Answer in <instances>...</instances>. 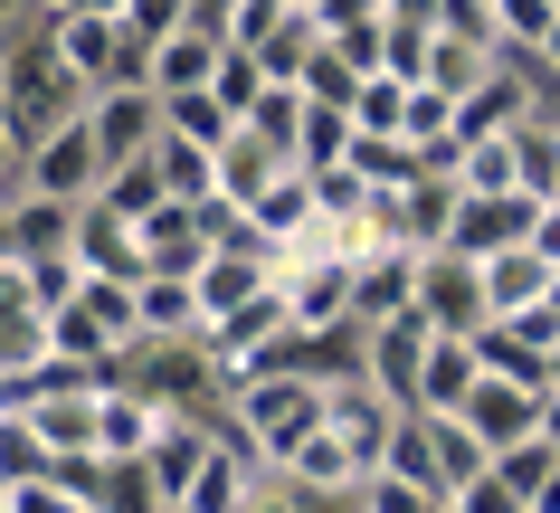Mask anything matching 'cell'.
I'll return each instance as SVG.
<instances>
[{
	"label": "cell",
	"instance_id": "1",
	"mask_svg": "<svg viewBox=\"0 0 560 513\" xmlns=\"http://www.w3.org/2000/svg\"><path fill=\"white\" fill-rule=\"evenodd\" d=\"M229 428H237V447H257V466H285V447L304 428H324V381L257 371L247 390H229Z\"/></svg>",
	"mask_w": 560,
	"mask_h": 513
},
{
	"label": "cell",
	"instance_id": "2",
	"mask_svg": "<svg viewBox=\"0 0 560 513\" xmlns=\"http://www.w3.org/2000/svg\"><path fill=\"white\" fill-rule=\"evenodd\" d=\"M48 48H58L67 86L86 95H115V86H143V48H133V30L124 20H105V10H58L48 20Z\"/></svg>",
	"mask_w": 560,
	"mask_h": 513
},
{
	"label": "cell",
	"instance_id": "3",
	"mask_svg": "<svg viewBox=\"0 0 560 513\" xmlns=\"http://www.w3.org/2000/svg\"><path fill=\"white\" fill-rule=\"evenodd\" d=\"M95 190H105V162H95L86 115L58 124L48 143H30V162H20V200H58V210H86Z\"/></svg>",
	"mask_w": 560,
	"mask_h": 513
},
{
	"label": "cell",
	"instance_id": "4",
	"mask_svg": "<svg viewBox=\"0 0 560 513\" xmlns=\"http://www.w3.org/2000/svg\"><path fill=\"white\" fill-rule=\"evenodd\" d=\"M418 324L475 342V333L494 324V314H485V267L456 257V247H428V257H418Z\"/></svg>",
	"mask_w": 560,
	"mask_h": 513
},
{
	"label": "cell",
	"instance_id": "5",
	"mask_svg": "<svg viewBox=\"0 0 560 513\" xmlns=\"http://www.w3.org/2000/svg\"><path fill=\"white\" fill-rule=\"evenodd\" d=\"M86 133H95V162L105 172H124V162H143L152 143H162V95L152 86H115L86 105Z\"/></svg>",
	"mask_w": 560,
	"mask_h": 513
},
{
	"label": "cell",
	"instance_id": "6",
	"mask_svg": "<svg viewBox=\"0 0 560 513\" xmlns=\"http://www.w3.org/2000/svg\"><path fill=\"white\" fill-rule=\"evenodd\" d=\"M162 399L152 390H133V381H105L95 390V466H143V447L162 438Z\"/></svg>",
	"mask_w": 560,
	"mask_h": 513
},
{
	"label": "cell",
	"instance_id": "7",
	"mask_svg": "<svg viewBox=\"0 0 560 513\" xmlns=\"http://www.w3.org/2000/svg\"><path fill=\"white\" fill-rule=\"evenodd\" d=\"M456 428L466 438H485V456H503V447H523V438H541V390H523V381H475L466 390V409H456Z\"/></svg>",
	"mask_w": 560,
	"mask_h": 513
},
{
	"label": "cell",
	"instance_id": "8",
	"mask_svg": "<svg viewBox=\"0 0 560 513\" xmlns=\"http://www.w3.org/2000/svg\"><path fill=\"white\" fill-rule=\"evenodd\" d=\"M532 219H541V200H532V190H503V200H456L446 247H456V257H503V247H532Z\"/></svg>",
	"mask_w": 560,
	"mask_h": 513
},
{
	"label": "cell",
	"instance_id": "9",
	"mask_svg": "<svg viewBox=\"0 0 560 513\" xmlns=\"http://www.w3.org/2000/svg\"><path fill=\"white\" fill-rule=\"evenodd\" d=\"M485 381V362H475V342H456V333H438L428 352H418V381H409V409L418 419H456L466 409V390Z\"/></svg>",
	"mask_w": 560,
	"mask_h": 513
},
{
	"label": "cell",
	"instance_id": "10",
	"mask_svg": "<svg viewBox=\"0 0 560 513\" xmlns=\"http://www.w3.org/2000/svg\"><path fill=\"white\" fill-rule=\"evenodd\" d=\"M276 295H285V314H295L304 333H332V324H352V267H332V257L276 267Z\"/></svg>",
	"mask_w": 560,
	"mask_h": 513
},
{
	"label": "cell",
	"instance_id": "11",
	"mask_svg": "<svg viewBox=\"0 0 560 513\" xmlns=\"http://www.w3.org/2000/svg\"><path fill=\"white\" fill-rule=\"evenodd\" d=\"M399 314H418V247H389V257L352 267V324L381 333V324H399Z\"/></svg>",
	"mask_w": 560,
	"mask_h": 513
},
{
	"label": "cell",
	"instance_id": "12",
	"mask_svg": "<svg viewBox=\"0 0 560 513\" xmlns=\"http://www.w3.org/2000/svg\"><path fill=\"white\" fill-rule=\"evenodd\" d=\"M219 58H229V38L190 20L180 38H162V48L143 58V86H152V95H200L209 77H219Z\"/></svg>",
	"mask_w": 560,
	"mask_h": 513
},
{
	"label": "cell",
	"instance_id": "13",
	"mask_svg": "<svg viewBox=\"0 0 560 513\" xmlns=\"http://www.w3.org/2000/svg\"><path fill=\"white\" fill-rule=\"evenodd\" d=\"M257 485H266V466H257V447H219L200 466V476H190V494H180V513H257Z\"/></svg>",
	"mask_w": 560,
	"mask_h": 513
},
{
	"label": "cell",
	"instance_id": "14",
	"mask_svg": "<svg viewBox=\"0 0 560 513\" xmlns=\"http://www.w3.org/2000/svg\"><path fill=\"white\" fill-rule=\"evenodd\" d=\"M266 285H276V267H266V257H219V247H209V257H200V276H190L200 333H209V324H229L237 304H247V295H266Z\"/></svg>",
	"mask_w": 560,
	"mask_h": 513
},
{
	"label": "cell",
	"instance_id": "15",
	"mask_svg": "<svg viewBox=\"0 0 560 513\" xmlns=\"http://www.w3.org/2000/svg\"><path fill=\"white\" fill-rule=\"evenodd\" d=\"M247 229H257V238L276 247V257H285V247H295L304 229H314V172H295V162H285V172H276V182H266L257 200H247Z\"/></svg>",
	"mask_w": 560,
	"mask_h": 513
},
{
	"label": "cell",
	"instance_id": "16",
	"mask_svg": "<svg viewBox=\"0 0 560 513\" xmlns=\"http://www.w3.org/2000/svg\"><path fill=\"white\" fill-rule=\"evenodd\" d=\"M133 247H143V276H180V285H190V276H200V257H209L180 200H162L152 219H133Z\"/></svg>",
	"mask_w": 560,
	"mask_h": 513
},
{
	"label": "cell",
	"instance_id": "17",
	"mask_svg": "<svg viewBox=\"0 0 560 513\" xmlns=\"http://www.w3.org/2000/svg\"><path fill=\"white\" fill-rule=\"evenodd\" d=\"M475 267H485V314H494V324L532 314L541 285H551V257H541V247H503V257H475Z\"/></svg>",
	"mask_w": 560,
	"mask_h": 513
},
{
	"label": "cell",
	"instance_id": "18",
	"mask_svg": "<svg viewBox=\"0 0 560 513\" xmlns=\"http://www.w3.org/2000/svg\"><path fill=\"white\" fill-rule=\"evenodd\" d=\"M494 77H503V48H475V38H428V77H418V86H438L446 95V105H466V95L475 86H494Z\"/></svg>",
	"mask_w": 560,
	"mask_h": 513
},
{
	"label": "cell",
	"instance_id": "19",
	"mask_svg": "<svg viewBox=\"0 0 560 513\" xmlns=\"http://www.w3.org/2000/svg\"><path fill=\"white\" fill-rule=\"evenodd\" d=\"M38 447L58 456V466H95V390H67V399H38L30 409Z\"/></svg>",
	"mask_w": 560,
	"mask_h": 513
},
{
	"label": "cell",
	"instance_id": "20",
	"mask_svg": "<svg viewBox=\"0 0 560 513\" xmlns=\"http://www.w3.org/2000/svg\"><path fill=\"white\" fill-rule=\"evenodd\" d=\"M77 314H86L115 352L143 342V295H133V276H77Z\"/></svg>",
	"mask_w": 560,
	"mask_h": 513
},
{
	"label": "cell",
	"instance_id": "21",
	"mask_svg": "<svg viewBox=\"0 0 560 513\" xmlns=\"http://www.w3.org/2000/svg\"><path fill=\"white\" fill-rule=\"evenodd\" d=\"M0 210H10V257H20V267L77 257V210H58V200H0Z\"/></svg>",
	"mask_w": 560,
	"mask_h": 513
},
{
	"label": "cell",
	"instance_id": "22",
	"mask_svg": "<svg viewBox=\"0 0 560 513\" xmlns=\"http://www.w3.org/2000/svg\"><path fill=\"white\" fill-rule=\"evenodd\" d=\"M77 267L86 276H143V247H133V219H115V210H77Z\"/></svg>",
	"mask_w": 560,
	"mask_h": 513
},
{
	"label": "cell",
	"instance_id": "23",
	"mask_svg": "<svg viewBox=\"0 0 560 513\" xmlns=\"http://www.w3.org/2000/svg\"><path fill=\"white\" fill-rule=\"evenodd\" d=\"M324 38H332V30L314 20V10H285V20L266 30V48H247V58H257V77H266V86H304V58H314Z\"/></svg>",
	"mask_w": 560,
	"mask_h": 513
},
{
	"label": "cell",
	"instance_id": "24",
	"mask_svg": "<svg viewBox=\"0 0 560 513\" xmlns=\"http://www.w3.org/2000/svg\"><path fill=\"white\" fill-rule=\"evenodd\" d=\"M209 172H219V200H229V210H247V200H257V190L276 182V172H285V162H276V152H266L257 133H247V124H237L229 143L209 152Z\"/></svg>",
	"mask_w": 560,
	"mask_h": 513
},
{
	"label": "cell",
	"instance_id": "25",
	"mask_svg": "<svg viewBox=\"0 0 560 513\" xmlns=\"http://www.w3.org/2000/svg\"><path fill=\"white\" fill-rule=\"evenodd\" d=\"M456 200H466V190L446 182V172L409 182V190H399V238H409L418 257H428V247H446V219H456Z\"/></svg>",
	"mask_w": 560,
	"mask_h": 513
},
{
	"label": "cell",
	"instance_id": "26",
	"mask_svg": "<svg viewBox=\"0 0 560 513\" xmlns=\"http://www.w3.org/2000/svg\"><path fill=\"white\" fill-rule=\"evenodd\" d=\"M342 162H352L371 190H409V182H428V152L399 143V133H352V152H342Z\"/></svg>",
	"mask_w": 560,
	"mask_h": 513
},
{
	"label": "cell",
	"instance_id": "27",
	"mask_svg": "<svg viewBox=\"0 0 560 513\" xmlns=\"http://www.w3.org/2000/svg\"><path fill=\"white\" fill-rule=\"evenodd\" d=\"M133 295H143V342H200V304L180 276H133Z\"/></svg>",
	"mask_w": 560,
	"mask_h": 513
},
{
	"label": "cell",
	"instance_id": "28",
	"mask_svg": "<svg viewBox=\"0 0 560 513\" xmlns=\"http://www.w3.org/2000/svg\"><path fill=\"white\" fill-rule=\"evenodd\" d=\"M523 115H532V105H523V86H513V58H503V77H494V86H475L466 105H456V152H466V143H485V133H513Z\"/></svg>",
	"mask_w": 560,
	"mask_h": 513
},
{
	"label": "cell",
	"instance_id": "29",
	"mask_svg": "<svg viewBox=\"0 0 560 513\" xmlns=\"http://www.w3.org/2000/svg\"><path fill=\"white\" fill-rule=\"evenodd\" d=\"M456 190H466V200H503V190H523L513 133H485V143H466V152H456Z\"/></svg>",
	"mask_w": 560,
	"mask_h": 513
},
{
	"label": "cell",
	"instance_id": "30",
	"mask_svg": "<svg viewBox=\"0 0 560 513\" xmlns=\"http://www.w3.org/2000/svg\"><path fill=\"white\" fill-rule=\"evenodd\" d=\"M10 513H105L95 504V466H58L38 485H10Z\"/></svg>",
	"mask_w": 560,
	"mask_h": 513
},
{
	"label": "cell",
	"instance_id": "31",
	"mask_svg": "<svg viewBox=\"0 0 560 513\" xmlns=\"http://www.w3.org/2000/svg\"><path fill=\"white\" fill-rule=\"evenodd\" d=\"M247 133H257L276 162H295V143H304V86H266L257 105H247Z\"/></svg>",
	"mask_w": 560,
	"mask_h": 513
},
{
	"label": "cell",
	"instance_id": "32",
	"mask_svg": "<svg viewBox=\"0 0 560 513\" xmlns=\"http://www.w3.org/2000/svg\"><path fill=\"white\" fill-rule=\"evenodd\" d=\"M428 38H438V20H428V10H381V67L389 77H428Z\"/></svg>",
	"mask_w": 560,
	"mask_h": 513
},
{
	"label": "cell",
	"instance_id": "33",
	"mask_svg": "<svg viewBox=\"0 0 560 513\" xmlns=\"http://www.w3.org/2000/svg\"><path fill=\"white\" fill-rule=\"evenodd\" d=\"M513 162H523L532 200H551V190H560V124L551 115H523V124H513Z\"/></svg>",
	"mask_w": 560,
	"mask_h": 513
},
{
	"label": "cell",
	"instance_id": "34",
	"mask_svg": "<svg viewBox=\"0 0 560 513\" xmlns=\"http://www.w3.org/2000/svg\"><path fill=\"white\" fill-rule=\"evenodd\" d=\"M162 133H172V143H200V152H219V143H229V133H237V124L229 115H219V95H162Z\"/></svg>",
	"mask_w": 560,
	"mask_h": 513
},
{
	"label": "cell",
	"instance_id": "35",
	"mask_svg": "<svg viewBox=\"0 0 560 513\" xmlns=\"http://www.w3.org/2000/svg\"><path fill=\"white\" fill-rule=\"evenodd\" d=\"M428 447H438V494H466L494 456H485V438H466L456 419H428Z\"/></svg>",
	"mask_w": 560,
	"mask_h": 513
},
{
	"label": "cell",
	"instance_id": "36",
	"mask_svg": "<svg viewBox=\"0 0 560 513\" xmlns=\"http://www.w3.org/2000/svg\"><path fill=\"white\" fill-rule=\"evenodd\" d=\"M38 476H58V456L38 447L30 409H0V485H38Z\"/></svg>",
	"mask_w": 560,
	"mask_h": 513
},
{
	"label": "cell",
	"instance_id": "37",
	"mask_svg": "<svg viewBox=\"0 0 560 513\" xmlns=\"http://www.w3.org/2000/svg\"><path fill=\"white\" fill-rule=\"evenodd\" d=\"M475 362L494 371V381H523V390H551V381H541V352H532V342H523L513 324H485V333H475Z\"/></svg>",
	"mask_w": 560,
	"mask_h": 513
},
{
	"label": "cell",
	"instance_id": "38",
	"mask_svg": "<svg viewBox=\"0 0 560 513\" xmlns=\"http://www.w3.org/2000/svg\"><path fill=\"white\" fill-rule=\"evenodd\" d=\"M152 172H162V190H172L180 210H190V200H209V190H219V172H209V152H200V143H172V133H162V143H152Z\"/></svg>",
	"mask_w": 560,
	"mask_h": 513
},
{
	"label": "cell",
	"instance_id": "39",
	"mask_svg": "<svg viewBox=\"0 0 560 513\" xmlns=\"http://www.w3.org/2000/svg\"><path fill=\"white\" fill-rule=\"evenodd\" d=\"M399 115H409V77L371 67V77L352 86V133H399Z\"/></svg>",
	"mask_w": 560,
	"mask_h": 513
},
{
	"label": "cell",
	"instance_id": "40",
	"mask_svg": "<svg viewBox=\"0 0 560 513\" xmlns=\"http://www.w3.org/2000/svg\"><path fill=\"white\" fill-rule=\"evenodd\" d=\"M352 86H361V67L324 38V48L304 58V105H332V115H352Z\"/></svg>",
	"mask_w": 560,
	"mask_h": 513
},
{
	"label": "cell",
	"instance_id": "41",
	"mask_svg": "<svg viewBox=\"0 0 560 513\" xmlns=\"http://www.w3.org/2000/svg\"><path fill=\"white\" fill-rule=\"evenodd\" d=\"M560 20V0H494V38H503V58H523V48H541Z\"/></svg>",
	"mask_w": 560,
	"mask_h": 513
},
{
	"label": "cell",
	"instance_id": "42",
	"mask_svg": "<svg viewBox=\"0 0 560 513\" xmlns=\"http://www.w3.org/2000/svg\"><path fill=\"white\" fill-rule=\"evenodd\" d=\"M190 20H200V0H133V10H124V30H133V48H162V38H180L190 30Z\"/></svg>",
	"mask_w": 560,
	"mask_h": 513
},
{
	"label": "cell",
	"instance_id": "43",
	"mask_svg": "<svg viewBox=\"0 0 560 513\" xmlns=\"http://www.w3.org/2000/svg\"><path fill=\"white\" fill-rule=\"evenodd\" d=\"M209 95H219V115H229V124H247V105L266 95L257 58H247V48H229V58H219V77H209Z\"/></svg>",
	"mask_w": 560,
	"mask_h": 513
},
{
	"label": "cell",
	"instance_id": "44",
	"mask_svg": "<svg viewBox=\"0 0 560 513\" xmlns=\"http://www.w3.org/2000/svg\"><path fill=\"white\" fill-rule=\"evenodd\" d=\"M438 504H446L438 485H418V476H389V466H381L371 485H361V513H438Z\"/></svg>",
	"mask_w": 560,
	"mask_h": 513
},
{
	"label": "cell",
	"instance_id": "45",
	"mask_svg": "<svg viewBox=\"0 0 560 513\" xmlns=\"http://www.w3.org/2000/svg\"><path fill=\"white\" fill-rule=\"evenodd\" d=\"M276 20H285V0H229V10H219V38H229V48H266Z\"/></svg>",
	"mask_w": 560,
	"mask_h": 513
},
{
	"label": "cell",
	"instance_id": "46",
	"mask_svg": "<svg viewBox=\"0 0 560 513\" xmlns=\"http://www.w3.org/2000/svg\"><path fill=\"white\" fill-rule=\"evenodd\" d=\"M389 476H418V485H438V447H428V419H399V438H389Z\"/></svg>",
	"mask_w": 560,
	"mask_h": 513
},
{
	"label": "cell",
	"instance_id": "47",
	"mask_svg": "<svg viewBox=\"0 0 560 513\" xmlns=\"http://www.w3.org/2000/svg\"><path fill=\"white\" fill-rule=\"evenodd\" d=\"M551 466H560V456L541 447V438H523V447H503V456H494V476L513 485V494H523V504H532V494H541V476H551Z\"/></svg>",
	"mask_w": 560,
	"mask_h": 513
},
{
	"label": "cell",
	"instance_id": "48",
	"mask_svg": "<svg viewBox=\"0 0 560 513\" xmlns=\"http://www.w3.org/2000/svg\"><path fill=\"white\" fill-rule=\"evenodd\" d=\"M446 504H456V513H532V504H523V494H513V485H503V476H494V466H485V476H475V485H466V494H446Z\"/></svg>",
	"mask_w": 560,
	"mask_h": 513
},
{
	"label": "cell",
	"instance_id": "49",
	"mask_svg": "<svg viewBox=\"0 0 560 513\" xmlns=\"http://www.w3.org/2000/svg\"><path fill=\"white\" fill-rule=\"evenodd\" d=\"M371 200V182H361L352 162H332V172H314V210H361Z\"/></svg>",
	"mask_w": 560,
	"mask_h": 513
},
{
	"label": "cell",
	"instance_id": "50",
	"mask_svg": "<svg viewBox=\"0 0 560 513\" xmlns=\"http://www.w3.org/2000/svg\"><path fill=\"white\" fill-rule=\"evenodd\" d=\"M532 247H541V257L560 267V210H551V200H541V219H532Z\"/></svg>",
	"mask_w": 560,
	"mask_h": 513
},
{
	"label": "cell",
	"instance_id": "51",
	"mask_svg": "<svg viewBox=\"0 0 560 513\" xmlns=\"http://www.w3.org/2000/svg\"><path fill=\"white\" fill-rule=\"evenodd\" d=\"M0 200H20V143H10V124H0Z\"/></svg>",
	"mask_w": 560,
	"mask_h": 513
},
{
	"label": "cell",
	"instance_id": "52",
	"mask_svg": "<svg viewBox=\"0 0 560 513\" xmlns=\"http://www.w3.org/2000/svg\"><path fill=\"white\" fill-rule=\"evenodd\" d=\"M541 447L560 456V390H541Z\"/></svg>",
	"mask_w": 560,
	"mask_h": 513
},
{
	"label": "cell",
	"instance_id": "53",
	"mask_svg": "<svg viewBox=\"0 0 560 513\" xmlns=\"http://www.w3.org/2000/svg\"><path fill=\"white\" fill-rule=\"evenodd\" d=\"M532 513H560V466L541 476V494H532Z\"/></svg>",
	"mask_w": 560,
	"mask_h": 513
},
{
	"label": "cell",
	"instance_id": "54",
	"mask_svg": "<svg viewBox=\"0 0 560 513\" xmlns=\"http://www.w3.org/2000/svg\"><path fill=\"white\" fill-rule=\"evenodd\" d=\"M532 58H541V67H551V77H560V20H551V38H541V48H532Z\"/></svg>",
	"mask_w": 560,
	"mask_h": 513
},
{
	"label": "cell",
	"instance_id": "55",
	"mask_svg": "<svg viewBox=\"0 0 560 513\" xmlns=\"http://www.w3.org/2000/svg\"><path fill=\"white\" fill-rule=\"evenodd\" d=\"M30 10H38V20H58V10H86V0H30Z\"/></svg>",
	"mask_w": 560,
	"mask_h": 513
},
{
	"label": "cell",
	"instance_id": "56",
	"mask_svg": "<svg viewBox=\"0 0 560 513\" xmlns=\"http://www.w3.org/2000/svg\"><path fill=\"white\" fill-rule=\"evenodd\" d=\"M541 304H551V324H560V267H551V285H541Z\"/></svg>",
	"mask_w": 560,
	"mask_h": 513
},
{
	"label": "cell",
	"instance_id": "57",
	"mask_svg": "<svg viewBox=\"0 0 560 513\" xmlns=\"http://www.w3.org/2000/svg\"><path fill=\"white\" fill-rule=\"evenodd\" d=\"M86 10H105V20H124V10H133V0H86Z\"/></svg>",
	"mask_w": 560,
	"mask_h": 513
},
{
	"label": "cell",
	"instance_id": "58",
	"mask_svg": "<svg viewBox=\"0 0 560 513\" xmlns=\"http://www.w3.org/2000/svg\"><path fill=\"white\" fill-rule=\"evenodd\" d=\"M0 513H10V485H0Z\"/></svg>",
	"mask_w": 560,
	"mask_h": 513
},
{
	"label": "cell",
	"instance_id": "59",
	"mask_svg": "<svg viewBox=\"0 0 560 513\" xmlns=\"http://www.w3.org/2000/svg\"><path fill=\"white\" fill-rule=\"evenodd\" d=\"M371 10H389V0H371Z\"/></svg>",
	"mask_w": 560,
	"mask_h": 513
},
{
	"label": "cell",
	"instance_id": "60",
	"mask_svg": "<svg viewBox=\"0 0 560 513\" xmlns=\"http://www.w3.org/2000/svg\"><path fill=\"white\" fill-rule=\"evenodd\" d=\"M162 513H180V504H162Z\"/></svg>",
	"mask_w": 560,
	"mask_h": 513
},
{
	"label": "cell",
	"instance_id": "61",
	"mask_svg": "<svg viewBox=\"0 0 560 513\" xmlns=\"http://www.w3.org/2000/svg\"><path fill=\"white\" fill-rule=\"evenodd\" d=\"M438 513H456V504H438Z\"/></svg>",
	"mask_w": 560,
	"mask_h": 513
}]
</instances>
